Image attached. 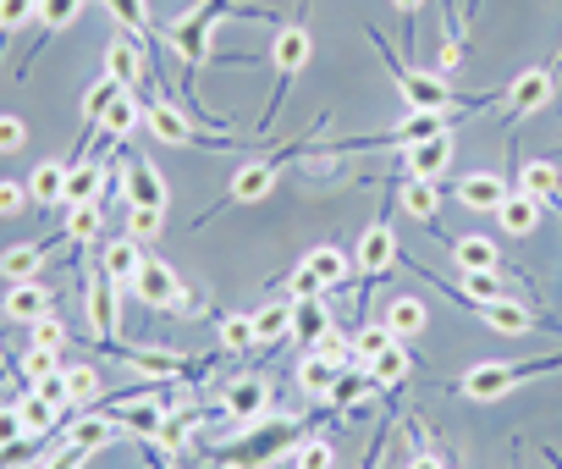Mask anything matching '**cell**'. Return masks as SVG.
I'll list each match as a JSON object with an SVG mask.
<instances>
[{
    "label": "cell",
    "instance_id": "816d5d0a",
    "mask_svg": "<svg viewBox=\"0 0 562 469\" xmlns=\"http://www.w3.org/2000/svg\"><path fill=\"white\" fill-rule=\"evenodd\" d=\"M315 354H326V359L342 365V370H353V359H359V354H353V337H342V332H326V337L315 343Z\"/></svg>",
    "mask_w": 562,
    "mask_h": 469
},
{
    "label": "cell",
    "instance_id": "681fc988",
    "mask_svg": "<svg viewBox=\"0 0 562 469\" xmlns=\"http://www.w3.org/2000/svg\"><path fill=\"white\" fill-rule=\"evenodd\" d=\"M29 442V425H23V409H18V398L0 409V458H7L12 447H23Z\"/></svg>",
    "mask_w": 562,
    "mask_h": 469
},
{
    "label": "cell",
    "instance_id": "836d02e7",
    "mask_svg": "<svg viewBox=\"0 0 562 469\" xmlns=\"http://www.w3.org/2000/svg\"><path fill=\"white\" fill-rule=\"evenodd\" d=\"M116 94H127V89H122L116 78H105V72H100V78L89 83V94H83V127H89V133H83V144H89V138L100 133V116H105V111L116 105Z\"/></svg>",
    "mask_w": 562,
    "mask_h": 469
},
{
    "label": "cell",
    "instance_id": "e0dca14e",
    "mask_svg": "<svg viewBox=\"0 0 562 469\" xmlns=\"http://www.w3.org/2000/svg\"><path fill=\"white\" fill-rule=\"evenodd\" d=\"M149 56L155 51H144L133 34L127 40H111L105 45V78H116L127 94H138V78H149Z\"/></svg>",
    "mask_w": 562,
    "mask_h": 469
},
{
    "label": "cell",
    "instance_id": "4dcf8cb0",
    "mask_svg": "<svg viewBox=\"0 0 562 469\" xmlns=\"http://www.w3.org/2000/svg\"><path fill=\"white\" fill-rule=\"evenodd\" d=\"M248 315H254V348H276L281 337H293V299H288V304L248 310Z\"/></svg>",
    "mask_w": 562,
    "mask_h": 469
},
{
    "label": "cell",
    "instance_id": "ba28073f",
    "mask_svg": "<svg viewBox=\"0 0 562 469\" xmlns=\"http://www.w3.org/2000/svg\"><path fill=\"white\" fill-rule=\"evenodd\" d=\"M144 127H149L160 144H204V149H226V144H237V138H204V133L193 127V116H188L171 94H155V100L144 105Z\"/></svg>",
    "mask_w": 562,
    "mask_h": 469
},
{
    "label": "cell",
    "instance_id": "db71d44e",
    "mask_svg": "<svg viewBox=\"0 0 562 469\" xmlns=\"http://www.w3.org/2000/svg\"><path fill=\"white\" fill-rule=\"evenodd\" d=\"M29 392H40V398H50V403H61V409H72V392H67V365L61 370H50V376H40Z\"/></svg>",
    "mask_w": 562,
    "mask_h": 469
},
{
    "label": "cell",
    "instance_id": "94428289",
    "mask_svg": "<svg viewBox=\"0 0 562 469\" xmlns=\"http://www.w3.org/2000/svg\"><path fill=\"white\" fill-rule=\"evenodd\" d=\"M408 469H447V458H436V453H425V447H419V453L408 458Z\"/></svg>",
    "mask_w": 562,
    "mask_h": 469
},
{
    "label": "cell",
    "instance_id": "30bf717a",
    "mask_svg": "<svg viewBox=\"0 0 562 469\" xmlns=\"http://www.w3.org/2000/svg\"><path fill=\"white\" fill-rule=\"evenodd\" d=\"M105 354H116L127 370H138V381H193V376H204V365H188L171 348H122V343H111Z\"/></svg>",
    "mask_w": 562,
    "mask_h": 469
},
{
    "label": "cell",
    "instance_id": "7dc6e473",
    "mask_svg": "<svg viewBox=\"0 0 562 469\" xmlns=\"http://www.w3.org/2000/svg\"><path fill=\"white\" fill-rule=\"evenodd\" d=\"M293 469H337V447L326 436H304L293 453Z\"/></svg>",
    "mask_w": 562,
    "mask_h": 469
},
{
    "label": "cell",
    "instance_id": "1f68e13d",
    "mask_svg": "<svg viewBox=\"0 0 562 469\" xmlns=\"http://www.w3.org/2000/svg\"><path fill=\"white\" fill-rule=\"evenodd\" d=\"M337 381H342V365H331L326 354H315V348H310V354L299 359V387H304L310 398H331V392H337Z\"/></svg>",
    "mask_w": 562,
    "mask_h": 469
},
{
    "label": "cell",
    "instance_id": "ee69618b",
    "mask_svg": "<svg viewBox=\"0 0 562 469\" xmlns=\"http://www.w3.org/2000/svg\"><path fill=\"white\" fill-rule=\"evenodd\" d=\"M221 354H254V315H226L221 321Z\"/></svg>",
    "mask_w": 562,
    "mask_h": 469
},
{
    "label": "cell",
    "instance_id": "4316f807",
    "mask_svg": "<svg viewBox=\"0 0 562 469\" xmlns=\"http://www.w3.org/2000/svg\"><path fill=\"white\" fill-rule=\"evenodd\" d=\"M326 332H331V310H326V299H293V337H299V348L310 354Z\"/></svg>",
    "mask_w": 562,
    "mask_h": 469
},
{
    "label": "cell",
    "instance_id": "f5cc1de1",
    "mask_svg": "<svg viewBox=\"0 0 562 469\" xmlns=\"http://www.w3.org/2000/svg\"><path fill=\"white\" fill-rule=\"evenodd\" d=\"M160 215H166V210H133V215H127V238L155 244V238H160Z\"/></svg>",
    "mask_w": 562,
    "mask_h": 469
},
{
    "label": "cell",
    "instance_id": "680465c9",
    "mask_svg": "<svg viewBox=\"0 0 562 469\" xmlns=\"http://www.w3.org/2000/svg\"><path fill=\"white\" fill-rule=\"evenodd\" d=\"M29 144V127L18 116H0V155H18Z\"/></svg>",
    "mask_w": 562,
    "mask_h": 469
},
{
    "label": "cell",
    "instance_id": "44dd1931",
    "mask_svg": "<svg viewBox=\"0 0 562 469\" xmlns=\"http://www.w3.org/2000/svg\"><path fill=\"white\" fill-rule=\"evenodd\" d=\"M105 182H111L105 155H78V160L67 166V204H100Z\"/></svg>",
    "mask_w": 562,
    "mask_h": 469
},
{
    "label": "cell",
    "instance_id": "d590c367",
    "mask_svg": "<svg viewBox=\"0 0 562 469\" xmlns=\"http://www.w3.org/2000/svg\"><path fill=\"white\" fill-rule=\"evenodd\" d=\"M375 392H381V387L370 381V370H364V376H359V370H342V381H337L331 403H337V414H364Z\"/></svg>",
    "mask_w": 562,
    "mask_h": 469
},
{
    "label": "cell",
    "instance_id": "11a10c76",
    "mask_svg": "<svg viewBox=\"0 0 562 469\" xmlns=\"http://www.w3.org/2000/svg\"><path fill=\"white\" fill-rule=\"evenodd\" d=\"M34 348H67V326H61V315H45V321H34Z\"/></svg>",
    "mask_w": 562,
    "mask_h": 469
},
{
    "label": "cell",
    "instance_id": "74e56055",
    "mask_svg": "<svg viewBox=\"0 0 562 469\" xmlns=\"http://www.w3.org/2000/svg\"><path fill=\"white\" fill-rule=\"evenodd\" d=\"M100 226H105L100 204H67V232H61V238H67L72 249H89V244L100 238Z\"/></svg>",
    "mask_w": 562,
    "mask_h": 469
},
{
    "label": "cell",
    "instance_id": "3957f363",
    "mask_svg": "<svg viewBox=\"0 0 562 469\" xmlns=\"http://www.w3.org/2000/svg\"><path fill=\"white\" fill-rule=\"evenodd\" d=\"M232 12H243V18H265V12H254V7H237V0H199L193 12H182V18H171L166 23V40H171V51L182 56V100L199 111V67L215 56V23L221 18H232Z\"/></svg>",
    "mask_w": 562,
    "mask_h": 469
},
{
    "label": "cell",
    "instance_id": "7402d4cb",
    "mask_svg": "<svg viewBox=\"0 0 562 469\" xmlns=\"http://www.w3.org/2000/svg\"><path fill=\"white\" fill-rule=\"evenodd\" d=\"M50 255H56V244H50V238L18 244V249L0 255V277H7V282H40V271L50 266Z\"/></svg>",
    "mask_w": 562,
    "mask_h": 469
},
{
    "label": "cell",
    "instance_id": "e575fe53",
    "mask_svg": "<svg viewBox=\"0 0 562 469\" xmlns=\"http://www.w3.org/2000/svg\"><path fill=\"white\" fill-rule=\"evenodd\" d=\"M100 266H105L122 288H133V277H138V266H144V244H138V238H116V244H105Z\"/></svg>",
    "mask_w": 562,
    "mask_h": 469
},
{
    "label": "cell",
    "instance_id": "7a4b0ae2",
    "mask_svg": "<svg viewBox=\"0 0 562 469\" xmlns=\"http://www.w3.org/2000/svg\"><path fill=\"white\" fill-rule=\"evenodd\" d=\"M364 34H370V45H375V56L386 62V72H392V83H397V94H403V105L408 111H485V105H502V89H491V94H480V100H469V94H458L452 83H447V72H419V67H408L392 45H386V34L381 29H370L364 23Z\"/></svg>",
    "mask_w": 562,
    "mask_h": 469
},
{
    "label": "cell",
    "instance_id": "9f6ffc18",
    "mask_svg": "<svg viewBox=\"0 0 562 469\" xmlns=\"http://www.w3.org/2000/svg\"><path fill=\"white\" fill-rule=\"evenodd\" d=\"M83 464H89V447H78V442H67L50 458H40V469H83Z\"/></svg>",
    "mask_w": 562,
    "mask_h": 469
},
{
    "label": "cell",
    "instance_id": "f1b7e54d",
    "mask_svg": "<svg viewBox=\"0 0 562 469\" xmlns=\"http://www.w3.org/2000/svg\"><path fill=\"white\" fill-rule=\"evenodd\" d=\"M204 414H210V409H182V414L171 409V414L160 420V431H155V447H160V453H182V447H193Z\"/></svg>",
    "mask_w": 562,
    "mask_h": 469
},
{
    "label": "cell",
    "instance_id": "5b68a950",
    "mask_svg": "<svg viewBox=\"0 0 562 469\" xmlns=\"http://www.w3.org/2000/svg\"><path fill=\"white\" fill-rule=\"evenodd\" d=\"M562 370V354L557 359H524V365H474L458 376V398H474V403H491V398H507L513 387L535 381V376H551Z\"/></svg>",
    "mask_w": 562,
    "mask_h": 469
},
{
    "label": "cell",
    "instance_id": "6f0895ef",
    "mask_svg": "<svg viewBox=\"0 0 562 469\" xmlns=\"http://www.w3.org/2000/svg\"><path fill=\"white\" fill-rule=\"evenodd\" d=\"M50 370H61V365H56V348H29V354H23V376H29V381H40V376H50Z\"/></svg>",
    "mask_w": 562,
    "mask_h": 469
},
{
    "label": "cell",
    "instance_id": "d6986e66",
    "mask_svg": "<svg viewBox=\"0 0 562 469\" xmlns=\"http://www.w3.org/2000/svg\"><path fill=\"white\" fill-rule=\"evenodd\" d=\"M127 204L133 210H166V177H160V166L149 160V155H133L127 160Z\"/></svg>",
    "mask_w": 562,
    "mask_h": 469
},
{
    "label": "cell",
    "instance_id": "b9f144b4",
    "mask_svg": "<svg viewBox=\"0 0 562 469\" xmlns=\"http://www.w3.org/2000/svg\"><path fill=\"white\" fill-rule=\"evenodd\" d=\"M458 293L480 310V304L502 299V271H458Z\"/></svg>",
    "mask_w": 562,
    "mask_h": 469
},
{
    "label": "cell",
    "instance_id": "8992f818",
    "mask_svg": "<svg viewBox=\"0 0 562 469\" xmlns=\"http://www.w3.org/2000/svg\"><path fill=\"white\" fill-rule=\"evenodd\" d=\"M348 277H353V255L337 249V244H321V249H310V255L299 260V271L288 277V293H293V299H326V293L342 288Z\"/></svg>",
    "mask_w": 562,
    "mask_h": 469
},
{
    "label": "cell",
    "instance_id": "7bdbcfd3",
    "mask_svg": "<svg viewBox=\"0 0 562 469\" xmlns=\"http://www.w3.org/2000/svg\"><path fill=\"white\" fill-rule=\"evenodd\" d=\"M67 392H72V409H89L94 398H105V381L94 365H67Z\"/></svg>",
    "mask_w": 562,
    "mask_h": 469
},
{
    "label": "cell",
    "instance_id": "277c9868",
    "mask_svg": "<svg viewBox=\"0 0 562 469\" xmlns=\"http://www.w3.org/2000/svg\"><path fill=\"white\" fill-rule=\"evenodd\" d=\"M310 62H315V34L304 29V18H293L288 29H276V40H270V78H276V89H270V105L259 111V138H270L281 105H288V94H293V83H299V72Z\"/></svg>",
    "mask_w": 562,
    "mask_h": 469
},
{
    "label": "cell",
    "instance_id": "2e32d148",
    "mask_svg": "<svg viewBox=\"0 0 562 469\" xmlns=\"http://www.w3.org/2000/svg\"><path fill=\"white\" fill-rule=\"evenodd\" d=\"M474 315H480L491 332H502V337H529V332L540 326V310H535V304H524V299H513V293H502V299L480 304Z\"/></svg>",
    "mask_w": 562,
    "mask_h": 469
},
{
    "label": "cell",
    "instance_id": "83f0119b",
    "mask_svg": "<svg viewBox=\"0 0 562 469\" xmlns=\"http://www.w3.org/2000/svg\"><path fill=\"white\" fill-rule=\"evenodd\" d=\"M364 370H370V381H375L381 392H392V387H408V376H414V354H408V343H392V348L375 354Z\"/></svg>",
    "mask_w": 562,
    "mask_h": 469
},
{
    "label": "cell",
    "instance_id": "c3c4849f",
    "mask_svg": "<svg viewBox=\"0 0 562 469\" xmlns=\"http://www.w3.org/2000/svg\"><path fill=\"white\" fill-rule=\"evenodd\" d=\"M29 23H40V0H0V40Z\"/></svg>",
    "mask_w": 562,
    "mask_h": 469
},
{
    "label": "cell",
    "instance_id": "d4e9b609",
    "mask_svg": "<svg viewBox=\"0 0 562 469\" xmlns=\"http://www.w3.org/2000/svg\"><path fill=\"white\" fill-rule=\"evenodd\" d=\"M67 442H78V447H89V453H100V447H111V442H122V420H111V414H100V409H89V414H78V420L67 425Z\"/></svg>",
    "mask_w": 562,
    "mask_h": 469
},
{
    "label": "cell",
    "instance_id": "f35d334b",
    "mask_svg": "<svg viewBox=\"0 0 562 469\" xmlns=\"http://www.w3.org/2000/svg\"><path fill=\"white\" fill-rule=\"evenodd\" d=\"M18 409H23V425H29V436H50L56 425H61V403H50V398H40V392H23L18 398Z\"/></svg>",
    "mask_w": 562,
    "mask_h": 469
},
{
    "label": "cell",
    "instance_id": "f546056e",
    "mask_svg": "<svg viewBox=\"0 0 562 469\" xmlns=\"http://www.w3.org/2000/svg\"><path fill=\"white\" fill-rule=\"evenodd\" d=\"M23 182H29L34 204H45V210L50 204H67V160H40Z\"/></svg>",
    "mask_w": 562,
    "mask_h": 469
},
{
    "label": "cell",
    "instance_id": "603a6c76",
    "mask_svg": "<svg viewBox=\"0 0 562 469\" xmlns=\"http://www.w3.org/2000/svg\"><path fill=\"white\" fill-rule=\"evenodd\" d=\"M540 215H546V204L529 199L524 188H513V193L502 199V210H496V221H502L507 238H535V232H540Z\"/></svg>",
    "mask_w": 562,
    "mask_h": 469
},
{
    "label": "cell",
    "instance_id": "ffe728a7",
    "mask_svg": "<svg viewBox=\"0 0 562 469\" xmlns=\"http://www.w3.org/2000/svg\"><path fill=\"white\" fill-rule=\"evenodd\" d=\"M507 193H513V182H507L502 171H469V177H458V204H463V210L496 215Z\"/></svg>",
    "mask_w": 562,
    "mask_h": 469
},
{
    "label": "cell",
    "instance_id": "91938a15",
    "mask_svg": "<svg viewBox=\"0 0 562 469\" xmlns=\"http://www.w3.org/2000/svg\"><path fill=\"white\" fill-rule=\"evenodd\" d=\"M392 7L403 12V45H414V29H419V7H425V0H392Z\"/></svg>",
    "mask_w": 562,
    "mask_h": 469
},
{
    "label": "cell",
    "instance_id": "bcb514c9",
    "mask_svg": "<svg viewBox=\"0 0 562 469\" xmlns=\"http://www.w3.org/2000/svg\"><path fill=\"white\" fill-rule=\"evenodd\" d=\"M392 343H397V337H392V326H386V321H370V326H359V332H353V354H359L364 365H370L375 354H386Z\"/></svg>",
    "mask_w": 562,
    "mask_h": 469
},
{
    "label": "cell",
    "instance_id": "4fadbf2b",
    "mask_svg": "<svg viewBox=\"0 0 562 469\" xmlns=\"http://www.w3.org/2000/svg\"><path fill=\"white\" fill-rule=\"evenodd\" d=\"M551 94H557V78L546 72V67H529V72H518L507 89H502V111H507V127H518V122H529L540 105H551Z\"/></svg>",
    "mask_w": 562,
    "mask_h": 469
},
{
    "label": "cell",
    "instance_id": "f907efd6",
    "mask_svg": "<svg viewBox=\"0 0 562 469\" xmlns=\"http://www.w3.org/2000/svg\"><path fill=\"white\" fill-rule=\"evenodd\" d=\"M29 204H34V193H29V182H12V177H7V182H0V221H18V215H23Z\"/></svg>",
    "mask_w": 562,
    "mask_h": 469
},
{
    "label": "cell",
    "instance_id": "7c38bea8",
    "mask_svg": "<svg viewBox=\"0 0 562 469\" xmlns=\"http://www.w3.org/2000/svg\"><path fill=\"white\" fill-rule=\"evenodd\" d=\"M270 403H276V387H270L265 376H243V381H232V387L221 392L215 414H221L226 425H254V420L270 414Z\"/></svg>",
    "mask_w": 562,
    "mask_h": 469
},
{
    "label": "cell",
    "instance_id": "be15d7a7",
    "mask_svg": "<svg viewBox=\"0 0 562 469\" xmlns=\"http://www.w3.org/2000/svg\"><path fill=\"white\" fill-rule=\"evenodd\" d=\"M474 12H480V0H469V18H474Z\"/></svg>",
    "mask_w": 562,
    "mask_h": 469
},
{
    "label": "cell",
    "instance_id": "d6a6232c",
    "mask_svg": "<svg viewBox=\"0 0 562 469\" xmlns=\"http://www.w3.org/2000/svg\"><path fill=\"white\" fill-rule=\"evenodd\" d=\"M386 326H392V337L397 343H414L419 332H425V304L414 299V293H397L392 304H386V315H381Z\"/></svg>",
    "mask_w": 562,
    "mask_h": 469
},
{
    "label": "cell",
    "instance_id": "8d00e7d4",
    "mask_svg": "<svg viewBox=\"0 0 562 469\" xmlns=\"http://www.w3.org/2000/svg\"><path fill=\"white\" fill-rule=\"evenodd\" d=\"M138 122H144V100H138V94H116V105L100 116V133H105L111 144H122Z\"/></svg>",
    "mask_w": 562,
    "mask_h": 469
},
{
    "label": "cell",
    "instance_id": "cb8c5ba5",
    "mask_svg": "<svg viewBox=\"0 0 562 469\" xmlns=\"http://www.w3.org/2000/svg\"><path fill=\"white\" fill-rule=\"evenodd\" d=\"M397 204H403L408 221L430 226V221L441 215V182H430V177H403V182H397Z\"/></svg>",
    "mask_w": 562,
    "mask_h": 469
},
{
    "label": "cell",
    "instance_id": "ab89813d",
    "mask_svg": "<svg viewBox=\"0 0 562 469\" xmlns=\"http://www.w3.org/2000/svg\"><path fill=\"white\" fill-rule=\"evenodd\" d=\"M524 193L540 199V204H562V171L551 160H529L524 166Z\"/></svg>",
    "mask_w": 562,
    "mask_h": 469
},
{
    "label": "cell",
    "instance_id": "9a60e30c",
    "mask_svg": "<svg viewBox=\"0 0 562 469\" xmlns=\"http://www.w3.org/2000/svg\"><path fill=\"white\" fill-rule=\"evenodd\" d=\"M276 177H281V166H276L270 155L243 160V166L232 171V182H226V199H221V204H259V199H270Z\"/></svg>",
    "mask_w": 562,
    "mask_h": 469
},
{
    "label": "cell",
    "instance_id": "52a82bcc",
    "mask_svg": "<svg viewBox=\"0 0 562 469\" xmlns=\"http://www.w3.org/2000/svg\"><path fill=\"white\" fill-rule=\"evenodd\" d=\"M144 310H166V315H182L188 304H193V293L182 288V277L166 266V260H155V255H144V266H138V277H133V288H127Z\"/></svg>",
    "mask_w": 562,
    "mask_h": 469
},
{
    "label": "cell",
    "instance_id": "5bb4252c",
    "mask_svg": "<svg viewBox=\"0 0 562 469\" xmlns=\"http://www.w3.org/2000/svg\"><path fill=\"white\" fill-rule=\"evenodd\" d=\"M452 127L447 133H430V138H419V144H408L403 149V177H430V182H441L447 177V166H452Z\"/></svg>",
    "mask_w": 562,
    "mask_h": 469
},
{
    "label": "cell",
    "instance_id": "f6af8a7d",
    "mask_svg": "<svg viewBox=\"0 0 562 469\" xmlns=\"http://www.w3.org/2000/svg\"><path fill=\"white\" fill-rule=\"evenodd\" d=\"M83 18V0H40V29L45 34H61Z\"/></svg>",
    "mask_w": 562,
    "mask_h": 469
},
{
    "label": "cell",
    "instance_id": "6da1fadb",
    "mask_svg": "<svg viewBox=\"0 0 562 469\" xmlns=\"http://www.w3.org/2000/svg\"><path fill=\"white\" fill-rule=\"evenodd\" d=\"M304 436H310L304 414H265L254 425H237L226 447H210V464L215 469H276L281 458L299 453Z\"/></svg>",
    "mask_w": 562,
    "mask_h": 469
},
{
    "label": "cell",
    "instance_id": "6125c7cd",
    "mask_svg": "<svg viewBox=\"0 0 562 469\" xmlns=\"http://www.w3.org/2000/svg\"><path fill=\"white\" fill-rule=\"evenodd\" d=\"M138 447H144V458H149V469H171V458H166V453H160L155 442H138Z\"/></svg>",
    "mask_w": 562,
    "mask_h": 469
},
{
    "label": "cell",
    "instance_id": "60d3db41",
    "mask_svg": "<svg viewBox=\"0 0 562 469\" xmlns=\"http://www.w3.org/2000/svg\"><path fill=\"white\" fill-rule=\"evenodd\" d=\"M105 12H111V18H116L144 51L155 45V29H149V7H144V0H105Z\"/></svg>",
    "mask_w": 562,
    "mask_h": 469
},
{
    "label": "cell",
    "instance_id": "9c48e42d",
    "mask_svg": "<svg viewBox=\"0 0 562 469\" xmlns=\"http://www.w3.org/2000/svg\"><path fill=\"white\" fill-rule=\"evenodd\" d=\"M116 299H122V282L94 260V266H89V277H83V304H89V326H94V337H100L105 348L116 343V326H122Z\"/></svg>",
    "mask_w": 562,
    "mask_h": 469
},
{
    "label": "cell",
    "instance_id": "484cf974",
    "mask_svg": "<svg viewBox=\"0 0 562 469\" xmlns=\"http://www.w3.org/2000/svg\"><path fill=\"white\" fill-rule=\"evenodd\" d=\"M452 266L458 271H502V249L485 232H463V238H452Z\"/></svg>",
    "mask_w": 562,
    "mask_h": 469
},
{
    "label": "cell",
    "instance_id": "ac0fdd59",
    "mask_svg": "<svg viewBox=\"0 0 562 469\" xmlns=\"http://www.w3.org/2000/svg\"><path fill=\"white\" fill-rule=\"evenodd\" d=\"M0 310H7V321L34 326V321L56 315V299H50L45 282H7V293H0Z\"/></svg>",
    "mask_w": 562,
    "mask_h": 469
},
{
    "label": "cell",
    "instance_id": "8fae6325",
    "mask_svg": "<svg viewBox=\"0 0 562 469\" xmlns=\"http://www.w3.org/2000/svg\"><path fill=\"white\" fill-rule=\"evenodd\" d=\"M397 255H403V244H397L392 221H386V215H381V221H370V226L359 232V249H353V271H359V282L386 277V271L397 266Z\"/></svg>",
    "mask_w": 562,
    "mask_h": 469
}]
</instances>
